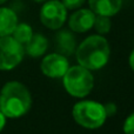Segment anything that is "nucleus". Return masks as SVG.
<instances>
[{"mask_svg": "<svg viewBox=\"0 0 134 134\" xmlns=\"http://www.w3.org/2000/svg\"><path fill=\"white\" fill-rule=\"evenodd\" d=\"M88 4L95 15L113 16L121 9L122 0H88Z\"/></svg>", "mask_w": 134, "mask_h": 134, "instance_id": "obj_9", "label": "nucleus"}, {"mask_svg": "<svg viewBox=\"0 0 134 134\" xmlns=\"http://www.w3.org/2000/svg\"><path fill=\"white\" fill-rule=\"evenodd\" d=\"M34 1H37V2H42V1H45V0H34Z\"/></svg>", "mask_w": 134, "mask_h": 134, "instance_id": "obj_21", "label": "nucleus"}, {"mask_svg": "<svg viewBox=\"0 0 134 134\" xmlns=\"http://www.w3.org/2000/svg\"><path fill=\"white\" fill-rule=\"evenodd\" d=\"M76 60L79 65L90 71H97L106 66L109 60L108 41L100 34L90 35L75 49Z\"/></svg>", "mask_w": 134, "mask_h": 134, "instance_id": "obj_2", "label": "nucleus"}, {"mask_svg": "<svg viewBox=\"0 0 134 134\" xmlns=\"http://www.w3.org/2000/svg\"><path fill=\"white\" fill-rule=\"evenodd\" d=\"M61 2L67 9H76L85 2V0H63Z\"/></svg>", "mask_w": 134, "mask_h": 134, "instance_id": "obj_16", "label": "nucleus"}, {"mask_svg": "<svg viewBox=\"0 0 134 134\" xmlns=\"http://www.w3.org/2000/svg\"><path fill=\"white\" fill-rule=\"evenodd\" d=\"M32 106L30 91L19 81L5 83L0 92V111L6 118L16 119L25 115Z\"/></svg>", "mask_w": 134, "mask_h": 134, "instance_id": "obj_1", "label": "nucleus"}, {"mask_svg": "<svg viewBox=\"0 0 134 134\" xmlns=\"http://www.w3.org/2000/svg\"><path fill=\"white\" fill-rule=\"evenodd\" d=\"M25 54L24 45L18 42L12 35L0 37V69L9 71L21 63Z\"/></svg>", "mask_w": 134, "mask_h": 134, "instance_id": "obj_5", "label": "nucleus"}, {"mask_svg": "<svg viewBox=\"0 0 134 134\" xmlns=\"http://www.w3.org/2000/svg\"><path fill=\"white\" fill-rule=\"evenodd\" d=\"M25 52L33 58L41 57L48 48V40L40 33H35L32 35L28 42L25 45Z\"/></svg>", "mask_w": 134, "mask_h": 134, "instance_id": "obj_12", "label": "nucleus"}, {"mask_svg": "<svg viewBox=\"0 0 134 134\" xmlns=\"http://www.w3.org/2000/svg\"><path fill=\"white\" fill-rule=\"evenodd\" d=\"M104 107H105V112H106L107 116H112L116 113V106L113 102H108V104L104 105Z\"/></svg>", "mask_w": 134, "mask_h": 134, "instance_id": "obj_17", "label": "nucleus"}, {"mask_svg": "<svg viewBox=\"0 0 134 134\" xmlns=\"http://www.w3.org/2000/svg\"><path fill=\"white\" fill-rule=\"evenodd\" d=\"M63 78L67 93L75 98L87 97L94 86V78L91 71L81 65L68 67Z\"/></svg>", "mask_w": 134, "mask_h": 134, "instance_id": "obj_4", "label": "nucleus"}, {"mask_svg": "<svg viewBox=\"0 0 134 134\" xmlns=\"http://www.w3.org/2000/svg\"><path fill=\"white\" fill-rule=\"evenodd\" d=\"M111 26H112V23H111L109 16L95 15L93 27L95 28V31H97L99 34H106V33H108L109 31H111Z\"/></svg>", "mask_w": 134, "mask_h": 134, "instance_id": "obj_14", "label": "nucleus"}, {"mask_svg": "<svg viewBox=\"0 0 134 134\" xmlns=\"http://www.w3.org/2000/svg\"><path fill=\"white\" fill-rule=\"evenodd\" d=\"M18 25L15 12L7 7H0V37L11 35Z\"/></svg>", "mask_w": 134, "mask_h": 134, "instance_id": "obj_11", "label": "nucleus"}, {"mask_svg": "<svg viewBox=\"0 0 134 134\" xmlns=\"http://www.w3.org/2000/svg\"><path fill=\"white\" fill-rule=\"evenodd\" d=\"M69 64L65 55L60 53H52L46 55L41 61V72L48 78H63L68 69Z\"/></svg>", "mask_w": 134, "mask_h": 134, "instance_id": "obj_7", "label": "nucleus"}, {"mask_svg": "<svg viewBox=\"0 0 134 134\" xmlns=\"http://www.w3.org/2000/svg\"><path fill=\"white\" fill-rule=\"evenodd\" d=\"M95 14L91 9H78L71 15L68 20V26L71 31L76 33H85L93 27Z\"/></svg>", "mask_w": 134, "mask_h": 134, "instance_id": "obj_8", "label": "nucleus"}, {"mask_svg": "<svg viewBox=\"0 0 134 134\" xmlns=\"http://www.w3.org/2000/svg\"><path fill=\"white\" fill-rule=\"evenodd\" d=\"M7 0H0V5H2V4H5Z\"/></svg>", "mask_w": 134, "mask_h": 134, "instance_id": "obj_20", "label": "nucleus"}, {"mask_svg": "<svg viewBox=\"0 0 134 134\" xmlns=\"http://www.w3.org/2000/svg\"><path fill=\"white\" fill-rule=\"evenodd\" d=\"M72 114L76 124L87 130H97L101 127L107 119L104 105L92 100L76 102Z\"/></svg>", "mask_w": 134, "mask_h": 134, "instance_id": "obj_3", "label": "nucleus"}, {"mask_svg": "<svg viewBox=\"0 0 134 134\" xmlns=\"http://www.w3.org/2000/svg\"><path fill=\"white\" fill-rule=\"evenodd\" d=\"M67 8L59 0H49L42 5L40 9V20L51 30H59L65 24Z\"/></svg>", "mask_w": 134, "mask_h": 134, "instance_id": "obj_6", "label": "nucleus"}, {"mask_svg": "<svg viewBox=\"0 0 134 134\" xmlns=\"http://www.w3.org/2000/svg\"><path fill=\"white\" fill-rule=\"evenodd\" d=\"M130 66L134 71V49L132 51V53H131V55H130Z\"/></svg>", "mask_w": 134, "mask_h": 134, "instance_id": "obj_19", "label": "nucleus"}, {"mask_svg": "<svg viewBox=\"0 0 134 134\" xmlns=\"http://www.w3.org/2000/svg\"><path fill=\"white\" fill-rule=\"evenodd\" d=\"M124 133L134 134V113L128 115V118L124 122Z\"/></svg>", "mask_w": 134, "mask_h": 134, "instance_id": "obj_15", "label": "nucleus"}, {"mask_svg": "<svg viewBox=\"0 0 134 134\" xmlns=\"http://www.w3.org/2000/svg\"><path fill=\"white\" fill-rule=\"evenodd\" d=\"M33 35V30L30 25L27 24H18L14 28V31L12 32V37L16 40L18 42H20L21 45H26L28 42V40L32 38Z\"/></svg>", "mask_w": 134, "mask_h": 134, "instance_id": "obj_13", "label": "nucleus"}, {"mask_svg": "<svg viewBox=\"0 0 134 134\" xmlns=\"http://www.w3.org/2000/svg\"><path fill=\"white\" fill-rule=\"evenodd\" d=\"M55 49L58 53L65 57L72 55L76 49V41L73 33L67 30H63L55 35Z\"/></svg>", "mask_w": 134, "mask_h": 134, "instance_id": "obj_10", "label": "nucleus"}, {"mask_svg": "<svg viewBox=\"0 0 134 134\" xmlns=\"http://www.w3.org/2000/svg\"><path fill=\"white\" fill-rule=\"evenodd\" d=\"M5 125H6V116L4 115V113H2L1 111H0V132L4 130Z\"/></svg>", "mask_w": 134, "mask_h": 134, "instance_id": "obj_18", "label": "nucleus"}]
</instances>
